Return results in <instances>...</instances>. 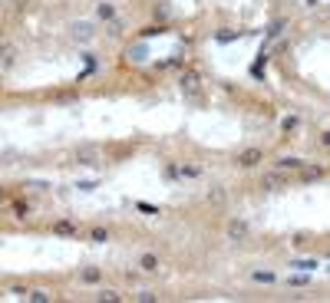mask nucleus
Instances as JSON below:
<instances>
[{
    "label": "nucleus",
    "mask_w": 330,
    "mask_h": 303,
    "mask_svg": "<svg viewBox=\"0 0 330 303\" xmlns=\"http://www.w3.org/2000/svg\"><path fill=\"white\" fill-rule=\"evenodd\" d=\"M89 238L102 244V241H109V231H106V227H93V234H89Z\"/></svg>",
    "instance_id": "obj_16"
},
{
    "label": "nucleus",
    "mask_w": 330,
    "mask_h": 303,
    "mask_svg": "<svg viewBox=\"0 0 330 303\" xmlns=\"http://www.w3.org/2000/svg\"><path fill=\"white\" fill-rule=\"evenodd\" d=\"M320 142H324V145H330V132H324V139H320Z\"/></svg>",
    "instance_id": "obj_18"
},
{
    "label": "nucleus",
    "mask_w": 330,
    "mask_h": 303,
    "mask_svg": "<svg viewBox=\"0 0 330 303\" xmlns=\"http://www.w3.org/2000/svg\"><path fill=\"white\" fill-rule=\"evenodd\" d=\"M251 234V224L241 217H228V241H244Z\"/></svg>",
    "instance_id": "obj_3"
},
{
    "label": "nucleus",
    "mask_w": 330,
    "mask_h": 303,
    "mask_svg": "<svg viewBox=\"0 0 330 303\" xmlns=\"http://www.w3.org/2000/svg\"><path fill=\"white\" fill-rule=\"evenodd\" d=\"M99 277H102V273H99L96 267H86V271H79V280H83V283H99Z\"/></svg>",
    "instance_id": "obj_8"
},
{
    "label": "nucleus",
    "mask_w": 330,
    "mask_h": 303,
    "mask_svg": "<svg viewBox=\"0 0 330 303\" xmlns=\"http://www.w3.org/2000/svg\"><path fill=\"white\" fill-rule=\"evenodd\" d=\"M73 162L76 165H96L99 162V149L96 145H79V149H73Z\"/></svg>",
    "instance_id": "obj_1"
},
{
    "label": "nucleus",
    "mask_w": 330,
    "mask_h": 303,
    "mask_svg": "<svg viewBox=\"0 0 330 303\" xmlns=\"http://www.w3.org/2000/svg\"><path fill=\"white\" fill-rule=\"evenodd\" d=\"M93 30H96V23H89V20H76L73 27H69V36H73L76 43H86V40H93Z\"/></svg>",
    "instance_id": "obj_2"
},
{
    "label": "nucleus",
    "mask_w": 330,
    "mask_h": 303,
    "mask_svg": "<svg viewBox=\"0 0 330 303\" xmlns=\"http://www.w3.org/2000/svg\"><path fill=\"white\" fill-rule=\"evenodd\" d=\"M300 158H281V162H277V172H281V168H300Z\"/></svg>",
    "instance_id": "obj_13"
},
{
    "label": "nucleus",
    "mask_w": 330,
    "mask_h": 303,
    "mask_svg": "<svg viewBox=\"0 0 330 303\" xmlns=\"http://www.w3.org/2000/svg\"><path fill=\"white\" fill-rule=\"evenodd\" d=\"M264 188H267V191H277V188H284V175H267V178H264Z\"/></svg>",
    "instance_id": "obj_7"
},
{
    "label": "nucleus",
    "mask_w": 330,
    "mask_h": 303,
    "mask_svg": "<svg viewBox=\"0 0 330 303\" xmlns=\"http://www.w3.org/2000/svg\"><path fill=\"white\" fill-rule=\"evenodd\" d=\"M27 297H30V300H36V303H40V300H50V293H43V290H30Z\"/></svg>",
    "instance_id": "obj_17"
},
{
    "label": "nucleus",
    "mask_w": 330,
    "mask_h": 303,
    "mask_svg": "<svg viewBox=\"0 0 330 303\" xmlns=\"http://www.w3.org/2000/svg\"><path fill=\"white\" fill-rule=\"evenodd\" d=\"M139 267H142L145 273L159 271V257H155V254H142V257H139Z\"/></svg>",
    "instance_id": "obj_5"
},
{
    "label": "nucleus",
    "mask_w": 330,
    "mask_h": 303,
    "mask_svg": "<svg viewBox=\"0 0 330 303\" xmlns=\"http://www.w3.org/2000/svg\"><path fill=\"white\" fill-rule=\"evenodd\" d=\"M254 280H261V283H274L277 277H274L271 271H254Z\"/></svg>",
    "instance_id": "obj_14"
},
{
    "label": "nucleus",
    "mask_w": 330,
    "mask_h": 303,
    "mask_svg": "<svg viewBox=\"0 0 330 303\" xmlns=\"http://www.w3.org/2000/svg\"><path fill=\"white\" fill-rule=\"evenodd\" d=\"M53 231L56 234H76V224H73V221H56Z\"/></svg>",
    "instance_id": "obj_9"
},
{
    "label": "nucleus",
    "mask_w": 330,
    "mask_h": 303,
    "mask_svg": "<svg viewBox=\"0 0 330 303\" xmlns=\"http://www.w3.org/2000/svg\"><path fill=\"white\" fill-rule=\"evenodd\" d=\"M258 162H261V149H248V152L238 155V165H241V168H254Z\"/></svg>",
    "instance_id": "obj_4"
},
{
    "label": "nucleus",
    "mask_w": 330,
    "mask_h": 303,
    "mask_svg": "<svg viewBox=\"0 0 330 303\" xmlns=\"http://www.w3.org/2000/svg\"><path fill=\"white\" fill-rule=\"evenodd\" d=\"M294 267H297V271H314V267H317V260H314V257H307V260H294Z\"/></svg>",
    "instance_id": "obj_15"
},
{
    "label": "nucleus",
    "mask_w": 330,
    "mask_h": 303,
    "mask_svg": "<svg viewBox=\"0 0 330 303\" xmlns=\"http://www.w3.org/2000/svg\"><path fill=\"white\" fill-rule=\"evenodd\" d=\"M96 300H106V303H119V300H122V293H116V290H102V293H96Z\"/></svg>",
    "instance_id": "obj_12"
},
{
    "label": "nucleus",
    "mask_w": 330,
    "mask_h": 303,
    "mask_svg": "<svg viewBox=\"0 0 330 303\" xmlns=\"http://www.w3.org/2000/svg\"><path fill=\"white\" fill-rule=\"evenodd\" d=\"M7 63H13V46L10 43L0 46V66H7Z\"/></svg>",
    "instance_id": "obj_11"
},
{
    "label": "nucleus",
    "mask_w": 330,
    "mask_h": 303,
    "mask_svg": "<svg viewBox=\"0 0 330 303\" xmlns=\"http://www.w3.org/2000/svg\"><path fill=\"white\" fill-rule=\"evenodd\" d=\"M225 198H228V191H225V188H211V191H208V205H221Z\"/></svg>",
    "instance_id": "obj_10"
},
{
    "label": "nucleus",
    "mask_w": 330,
    "mask_h": 303,
    "mask_svg": "<svg viewBox=\"0 0 330 303\" xmlns=\"http://www.w3.org/2000/svg\"><path fill=\"white\" fill-rule=\"evenodd\" d=\"M3 201H7V191H3V188H0V205H3Z\"/></svg>",
    "instance_id": "obj_19"
},
{
    "label": "nucleus",
    "mask_w": 330,
    "mask_h": 303,
    "mask_svg": "<svg viewBox=\"0 0 330 303\" xmlns=\"http://www.w3.org/2000/svg\"><path fill=\"white\" fill-rule=\"evenodd\" d=\"M96 17H99V20H112V17H116V7L102 0V3H99V7H96Z\"/></svg>",
    "instance_id": "obj_6"
}]
</instances>
